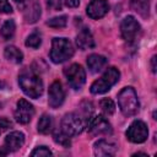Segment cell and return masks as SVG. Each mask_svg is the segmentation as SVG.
Masks as SVG:
<instances>
[{"instance_id":"6da1fadb","label":"cell","mask_w":157,"mask_h":157,"mask_svg":"<svg viewBox=\"0 0 157 157\" xmlns=\"http://www.w3.org/2000/svg\"><path fill=\"white\" fill-rule=\"evenodd\" d=\"M18 83L22 91L31 98H38L43 93V82L40 77L31 69H26L20 74Z\"/></svg>"},{"instance_id":"7a4b0ae2","label":"cell","mask_w":157,"mask_h":157,"mask_svg":"<svg viewBox=\"0 0 157 157\" xmlns=\"http://www.w3.org/2000/svg\"><path fill=\"white\" fill-rule=\"evenodd\" d=\"M118 104L125 117L135 115L140 108L135 90L132 87H124L118 94Z\"/></svg>"},{"instance_id":"3957f363","label":"cell","mask_w":157,"mask_h":157,"mask_svg":"<svg viewBox=\"0 0 157 157\" xmlns=\"http://www.w3.org/2000/svg\"><path fill=\"white\" fill-rule=\"evenodd\" d=\"M74 55V47L66 38H54L52 42L50 59L55 64L66 61Z\"/></svg>"},{"instance_id":"277c9868","label":"cell","mask_w":157,"mask_h":157,"mask_svg":"<svg viewBox=\"0 0 157 157\" xmlns=\"http://www.w3.org/2000/svg\"><path fill=\"white\" fill-rule=\"evenodd\" d=\"M119 77H120V72L118 69H115V67L107 69V71L101 76V78L96 80L91 85V92L93 94L105 93L119 81Z\"/></svg>"},{"instance_id":"5b68a950","label":"cell","mask_w":157,"mask_h":157,"mask_svg":"<svg viewBox=\"0 0 157 157\" xmlns=\"http://www.w3.org/2000/svg\"><path fill=\"white\" fill-rule=\"evenodd\" d=\"M85 128V123L82 118L75 113H69L64 115L61 120V131L69 136H75L82 132Z\"/></svg>"},{"instance_id":"8992f818","label":"cell","mask_w":157,"mask_h":157,"mask_svg":"<svg viewBox=\"0 0 157 157\" xmlns=\"http://www.w3.org/2000/svg\"><path fill=\"white\" fill-rule=\"evenodd\" d=\"M64 75L66 76L69 85L74 90H80L83 86L85 81H86L85 70L78 64H71L69 67H66L64 70Z\"/></svg>"},{"instance_id":"52a82bcc","label":"cell","mask_w":157,"mask_h":157,"mask_svg":"<svg viewBox=\"0 0 157 157\" xmlns=\"http://www.w3.org/2000/svg\"><path fill=\"white\" fill-rule=\"evenodd\" d=\"M140 31H141V27L134 16H126L120 23L121 36L129 43H132L136 40V38L140 34Z\"/></svg>"},{"instance_id":"ba28073f","label":"cell","mask_w":157,"mask_h":157,"mask_svg":"<svg viewBox=\"0 0 157 157\" xmlns=\"http://www.w3.org/2000/svg\"><path fill=\"white\" fill-rule=\"evenodd\" d=\"M88 131L91 135L101 136V135H112L113 129L109 121L103 115H96L88 120Z\"/></svg>"},{"instance_id":"9c48e42d","label":"cell","mask_w":157,"mask_h":157,"mask_svg":"<svg viewBox=\"0 0 157 157\" xmlns=\"http://www.w3.org/2000/svg\"><path fill=\"white\" fill-rule=\"evenodd\" d=\"M148 136V129L147 125L141 120H135L130 124V126L126 130V137L129 141L135 144H141L146 141Z\"/></svg>"},{"instance_id":"30bf717a","label":"cell","mask_w":157,"mask_h":157,"mask_svg":"<svg viewBox=\"0 0 157 157\" xmlns=\"http://www.w3.org/2000/svg\"><path fill=\"white\" fill-rule=\"evenodd\" d=\"M33 115H34L33 105L26 99H20L17 102V108L15 110V119L20 124H27Z\"/></svg>"},{"instance_id":"8fae6325","label":"cell","mask_w":157,"mask_h":157,"mask_svg":"<svg viewBox=\"0 0 157 157\" xmlns=\"http://www.w3.org/2000/svg\"><path fill=\"white\" fill-rule=\"evenodd\" d=\"M65 98V93L63 90V86L59 81H54L50 87H49V92H48V103L52 108H58L63 104Z\"/></svg>"},{"instance_id":"7c38bea8","label":"cell","mask_w":157,"mask_h":157,"mask_svg":"<svg viewBox=\"0 0 157 157\" xmlns=\"http://www.w3.org/2000/svg\"><path fill=\"white\" fill-rule=\"evenodd\" d=\"M109 10V5L107 0H91L87 6V15L91 18H101L103 17Z\"/></svg>"},{"instance_id":"4fadbf2b","label":"cell","mask_w":157,"mask_h":157,"mask_svg":"<svg viewBox=\"0 0 157 157\" xmlns=\"http://www.w3.org/2000/svg\"><path fill=\"white\" fill-rule=\"evenodd\" d=\"M25 144V135L21 131H12L10 132L4 141V148L7 152H13L17 151L20 147H22V145Z\"/></svg>"},{"instance_id":"5bb4252c","label":"cell","mask_w":157,"mask_h":157,"mask_svg":"<svg viewBox=\"0 0 157 157\" xmlns=\"http://www.w3.org/2000/svg\"><path fill=\"white\" fill-rule=\"evenodd\" d=\"M93 150L96 156H113L117 152V145L113 141L102 139L94 144Z\"/></svg>"},{"instance_id":"9a60e30c","label":"cell","mask_w":157,"mask_h":157,"mask_svg":"<svg viewBox=\"0 0 157 157\" xmlns=\"http://www.w3.org/2000/svg\"><path fill=\"white\" fill-rule=\"evenodd\" d=\"M76 44L82 50L91 49L94 47V39H93V36L88 28H82L78 32V34L76 37Z\"/></svg>"},{"instance_id":"2e32d148","label":"cell","mask_w":157,"mask_h":157,"mask_svg":"<svg viewBox=\"0 0 157 157\" xmlns=\"http://www.w3.org/2000/svg\"><path fill=\"white\" fill-rule=\"evenodd\" d=\"M107 63H108V60L103 55H99V54H91L87 58L88 69L91 70V72H94V74L102 71L105 67Z\"/></svg>"},{"instance_id":"e0dca14e","label":"cell","mask_w":157,"mask_h":157,"mask_svg":"<svg viewBox=\"0 0 157 157\" xmlns=\"http://www.w3.org/2000/svg\"><path fill=\"white\" fill-rule=\"evenodd\" d=\"M4 55L5 58L9 60V61H12L15 64H20L23 59V54L21 53V50L13 45H9L5 48V52H4Z\"/></svg>"},{"instance_id":"ac0fdd59","label":"cell","mask_w":157,"mask_h":157,"mask_svg":"<svg viewBox=\"0 0 157 157\" xmlns=\"http://www.w3.org/2000/svg\"><path fill=\"white\" fill-rule=\"evenodd\" d=\"M132 9L142 17H148L150 13V0H130Z\"/></svg>"},{"instance_id":"d6986e66","label":"cell","mask_w":157,"mask_h":157,"mask_svg":"<svg viewBox=\"0 0 157 157\" xmlns=\"http://www.w3.org/2000/svg\"><path fill=\"white\" fill-rule=\"evenodd\" d=\"M53 128V119L49 114H43L38 121V131L40 134H49Z\"/></svg>"},{"instance_id":"ffe728a7","label":"cell","mask_w":157,"mask_h":157,"mask_svg":"<svg viewBox=\"0 0 157 157\" xmlns=\"http://www.w3.org/2000/svg\"><path fill=\"white\" fill-rule=\"evenodd\" d=\"M15 29H16V27H15V22H13V20H7L4 25H2V27H1V29H0V34H1V37L4 38V39H11L12 37H13V34H15Z\"/></svg>"},{"instance_id":"44dd1931","label":"cell","mask_w":157,"mask_h":157,"mask_svg":"<svg viewBox=\"0 0 157 157\" xmlns=\"http://www.w3.org/2000/svg\"><path fill=\"white\" fill-rule=\"evenodd\" d=\"M99 107L102 109V112L104 113V115H112L114 112H115V105H114V102L109 98H103L101 102H99Z\"/></svg>"},{"instance_id":"7402d4cb","label":"cell","mask_w":157,"mask_h":157,"mask_svg":"<svg viewBox=\"0 0 157 157\" xmlns=\"http://www.w3.org/2000/svg\"><path fill=\"white\" fill-rule=\"evenodd\" d=\"M40 16V7L39 5L36 2L33 4V6L31 7V10L25 15V18L27 22H36Z\"/></svg>"},{"instance_id":"603a6c76","label":"cell","mask_w":157,"mask_h":157,"mask_svg":"<svg viewBox=\"0 0 157 157\" xmlns=\"http://www.w3.org/2000/svg\"><path fill=\"white\" fill-rule=\"evenodd\" d=\"M66 23H67V17L65 15L56 16V17H53L49 21H47V25L49 27H53V28H63L66 26Z\"/></svg>"},{"instance_id":"cb8c5ba5","label":"cell","mask_w":157,"mask_h":157,"mask_svg":"<svg viewBox=\"0 0 157 157\" xmlns=\"http://www.w3.org/2000/svg\"><path fill=\"white\" fill-rule=\"evenodd\" d=\"M40 43H42V39H40V34L38 32L31 33L26 39V45L31 47V48H38L40 45Z\"/></svg>"},{"instance_id":"d4e9b609","label":"cell","mask_w":157,"mask_h":157,"mask_svg":"<svg viewBox=\"0 0 157 157\" xmlns=\"http://www.w3.org/2000/svg\"><path fill=\"white\" fill-rule=\"evenodd\" d=\"M54 140H55V142H58L59 145H61V146H64V147H69V146L71 145V142H70V136L66 135V134L63 132V131H56V132L54 134Z\"/></svg>"},{"instance_id":"484cf974","label":"cell","mask_w":157,"mask_h":157,"mask_svg":"<svg viewBox=\"0 0 157 157\" xmlns=\"http://www.w3.org/2000/svg\"><path fill=\"white\" fill-rule=\"evenodd\" d=\"M31 155H32V156H39V157H47V156H52L53 153H52V151H50L48 147H45V146H39V147H37L36 150H33V151L31 152Z\"/></svg>"},{"instance_id":"4316f807","label":"cell","mask_w":157,"mask_h":157,"mask_svg":"<svg viewBox=\"0 0 157 157\" xmlns=\"http://www.w3.org/2000/svg\"><path fill=\"white\" fill-rule=\"evenodd\" d=\"M12 12V7L7 0H0V13H10Z\"/></svg>"},{"instance_id":"83f0119b","label":"cell","mask_w":157,"mask_h":157,"mask_svg":"<svg viewBox=\"0 0 157 157\" xmlns=\"http://www.w3.org/2000/svg\"><path fill=\"white\" fill-rule=\"evenodd\" d=\"M11 121L9 120V119H6V118H0V135L4 132V131H6L9 128H11Z\"/></svg>"},{"instance_id":"f1b7e54d","label":"cell","mask_w":157,"mask_h":157,"mask_svg":"<svg viewBox=\"0 0 157 157\" xmlns=\"http://www.w3.org/2000/svg\"><path fill=\"white\" fill-rule=\"evenodd\" d=\"M48 7L52 10H60L61 9V1L60 0H47Z\"/></svg>"},{"instance_id":"f546056e","label":"cell","mask_w":157,"mask_h":157,"mask_svg":"<svg viewBox=\"0 0 157 157\" xmlns=\"http://www.w3.org/2000/svg\"><path fill=\"white\" fill-rule=\"evenodd\" d=\"M63 1L67 7H76L80 4V0H63Z\"/></svg>"},{"instance_id":"4dcf8cb0","label":"cell","mask_w":157,"mask_h":157,"mask_svg":"<svg viewBox=\"0 0 157 157\" xmlns=\"http://www.w3.org/2000/svg\"><path fill=\"white\" fill-rule=\"evenodd\" d=\"M151 69H152V72H156V56H152L151 59Z\"/></svg>"},{"instance_id":"1f68e13d","label":"cell","mask_w":157,"mask_h":157,"mask_svg":"<svg viewBox=\"0 0 157 157\" xmlns=\"http://www.w3.org/2000/svg\"><path fill=\"white\" fill-rule=\"evenodd\" d=\"M18 6H22V5H25V4H27L29 0H13Z\"/></svg>"},{"instance_id":"d6a6232c","label":"cell","mask_w":157,"mask_h":157,"mask_svg":"<svg viewBox=\"0 0 157 157\" xmlns=\"http://www.w3.org/2000/svg\"><path fill=\"white\" fill-rule=\"evenodd\" d=\"M5 155H7V151H6V150L0 148V156H5Z\"/></svg>"},{"instance_id":"836d02e7","label":"cell","mask_w":157,"mask_h":157,"mask_svg":"<svg viewBox=\"0 0 157 157\" xmlns=\"http://www.w3.org/2000/svg\"><path fill=\"white\" fill-rule=\"evenodd\" d=\"M2 86H4V85H2V82H1V81H0V90H1V88H2Z\"/></svg>"}]
</instances>
